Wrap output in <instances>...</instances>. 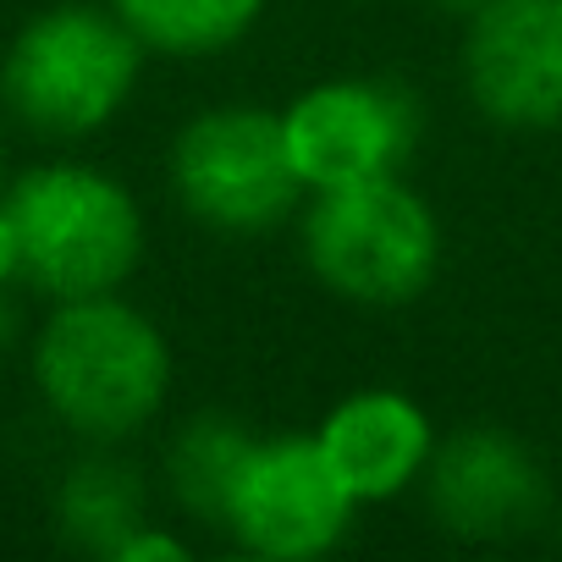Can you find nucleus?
<instances>
[{
    "mask_svg": "<svg viewBox=\"0 0 562 562\" xmlns=\"http://www.w3.org/2000/svg\"><path fill=\"white\" fill-rule=\"evenodd\" d=\"M144 557H160V562H182L188 557V546L177 540V535H160V529H138V535H127V546L116 551V562H144Z\"/></svg>",
    "mask_w": 562,
    "mask_h": 562,
    "instance_id": "4468645a",
    "label": "nucleus"
},
{
    "mask_svg": "<svg viewBox=\"0 0 562 562\" xmlns=\"http://www.w3.org/2000/svg\"><path fill=\"white\" fill-rule=\"evenodd\" d=\"M34 381L45 408L72 436L111 447L160 414L171 386V348L160 326L116 293L67 299L34 342Z\"/></svg>",
    "mask_w": 562,
    "mask_h": 562,
    "instance_id": "f257e3e1",
    "label": "nucleus"
},
{
    "mask_svg": "<svg viewBox=\"0 0 562 562\" xmlns=\"http://www.w3.org/2000/svg\"><path fill=\"white\" fill-rule=\"evenodd\" d=\"M353 507L359 496L342 485L315 436H270L243 458L221 524L254 557L310 562L348 535Z\"/></svg>",
    "mask_w": 562,
    "mask_h": 562,
    "instance_id": "423d86ee",
    "label": "nucleus"
},
{
    "mask_svg": "<svg viewBox=\"0 0 562 562\" xmlns=\"http://www.w3.org/2000/svg\"><path fill=\"white\" fill-rule=\"evenodd\" d=\"M18 304H12V293H7V281H0V353H7L12 342H18Z\"/></svg>",
    "mask_w": 562,
    "mask_h": 562,
    "instance_id": "2eb2a0df",
    "label": "nucleus"
},
{
    "mask_svg": "<svg viewBox=\"0 0 562 562\" xmlns=\"http://www.w3.org/2000/svg\"><path fill=\"white\" fill-rule=\"evenodd\" d=\"M304 188L397 177L419 144V105L386 78H331L281 111Z\"/></svg>",
    "mask_w": 562,
    "mask_h": 562,
    "instance_id": "0eeeda50",
    "label": "nucleus"
},
{
    "mask_svg": "<svg viewBox=\"0 0 562 562\" xmlns=\"http://www.w3.org/2000/svg\"><path fill=\"white\" fill-rule=\"evenodd\" d=\"M111 7L144 40V50L215 56L254 29L265 0H111Z\"/></svg>",
    "mask_w": 562,
    "mask_h": 562,
    "instance_id": "ddd939ff",
    "label": "nucleus"
},
{
    "mask_svg": "<svg viewBox=\"0 0 562 562\" xmlns=\"http://www.w3.org/2000/svg\"><path fill=\"white\" fill-rule=\"evenodd\" d=\"M144 40L105 7H50L7 50L0 94L40 138H89L133 94Z\"/></svg>",
    "mask_w": 562,
    "mask_h": 562,
    "instance_id": "7ed1b4c3",
    "label": "nucleus"
},
{
    "mask_svg": "<svg viewBox=\"0 0 562 562\" xmlns=\"http://www.w3.org/2000/svg\"><path fill=\"white\" fill-rule=\"evenodd\" d=\"M425 485H430L436 524L463 540L524 535L546 513L540 463L529 458V447H518L507 430H491V425H469L436 441L425 463Z\"/></svg>",
    "mask_w": 562,
    "mask_h": 562,
    "instance_id": "1a4fd4ad",
    "label": "nucleus"
},
{
    "mask_svg": "<svg viewBox=\"0 0 562 562\" xmlns=\"http://www.w3.org/2000/svg\"><path fill=\"white\" fill-rule=\"evenodd\" d=\"M315 441L326 447L331 469L359 502L403 496L414 480H425V463L436 452L430 414L414 397L386 392V386L342 397L315 430Z\"/></svg>",
    "mask_w": 562,
    "mask_h": 562,
    "instance_id": "9d476101",
    "label": "nucleus"
},
{
    "mask_svg": "<svg viewBox=\"0 0 562 562\" xmlns=\"http://www.w3.org/2000/svg\"><path fill=\"white\" fill-rule=\"evenodd\" d=\"M436 7H441V12H458V18H469V12H480V7H485V0H436Z\"/></svg>",
    "mask_w": 562,
    "mask_h": 562,
    "instance_id": "f3484780",
    "label": "nucleus"
},
{
    "mask_svg": "<svg viewBox=\"0 0 562 562\" xmlns=\"http://www.w3.org/2000/svg\"><path fill=\"white\" fill-rule=\"evenodd\" d=\"M144 480L133 463L94 452L83 463L67 469L61 491H56V529L67 535V546L89 551V557H111L127 546V535H138L144 518Z\"/></svg>",
    "mask_w": 562,
    "mask_h": 562,
    "instance_id": "9b49d317",
    "label": "nucleus"
},
{
    "mask_svg": "<svg viewBox=\"0 0 562 562\" xmlns=\"http://www.w3.org/2000/svg\"><path fill=\"white\" fill-rule=\"evenodd\" d=\"M254 430L232 414H199L177 430L171 452H166V480H171V496L204 518V524H221L226 518V496H232V480L243 469V458L254 452Z\"/></svg>",
    "mask_w": 562,
    "mask_h": 562,
    "instance_id": "f8f14e48",
    "label": "nucleus"
},
{
    "mask_svg": "<svg viewBox=\"0 0 562 562\" xmlns=\"http://www.w3.org/2000/svg\"><path fill=\"white\" fill-rule=\"evenodd\" d=\"M171 182L188 215L215 232H270L304 193L288 127L265 105L199 111L171 144Z\"/></svg>",
    "mask_w": 562,
    "mask_h": 562,
    "instance_id": "39448f33",
    "label": "nucleus"
},
{
    "mask_svg": "<svg viewBox=\"0 0 562 562\" xmlns=\"http://www.w3.org/2000/svg\"><path fill=\"white\" fill-rule=\"evenodd\" d=\"M463 89L496 127H562V0H485L469 12Z\"/></svg>",
    "mask_w": 562,
    "mask_h": 562,
    "instance_id": "6e6552de",
    "label": "nucleus"
},
{
    "mask_svg": "<svg viewBox=\"0 0 562 562\" xmlns=\"http://www.w3.org/2000/svg\"><path fill=\"white\" fill-rule=\"evenodd\" d=\"M12 276H18V237H12L7 210H0V281H12Z\"/></svg>",
    "mask_w": 562,
    "mask_h": 562,
    "instance_id": "dca6fc26",
    "label": "nucleus"
},
{
    "mask_svg": "<svg viewBox=\"0 0 562 562\" xmlns=\"http://www.w3.org/2000/svg\"><path fill=\"white\" fill-rule=\"evenodd\" d=\"M304 259L337 299L397 310L436 281L441 226L403 177L321 188L304 210Z\"/></svg>",
    "mask_w": 562,
    "mask_h": 562,
    "instance_id": "20e7f679",
    "label": "nucleus"
},
{
    "mask_svg": "<svg viewBox=\"0 0 562 562\" xmlns=\"http://www.w3.org/2000/svg\"><path fill=\"white\" fill-rule=\"evenodd\" d=\"M0 210L18 237V276L56 304L116 293L138 270L144 215L133 193L94 166H34L12 182Z\"/></svg>",
    "mask_w": 562,
    "mask_h": 562,
    "instance_id": "f03ea898",
    "label": "nucleus"
}]
</instances>
